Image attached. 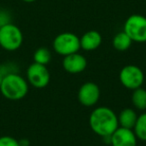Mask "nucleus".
I'll return each instance as SVG.
<instances>
[{"mask_svg":"<svg viewBox=\"0 0 146 146\" xmlns=\"http://www.w3.org/2000/svg\"><path fill=\"white\" fill-rule=\"evenodd\" d=\"M123 31L132 42H146V17L141 14H132L126 19Z\"/></svg>","mask_w":146,"mask_h":146,"instance_id":"obj_4","label":"nucleus"},{"mask_svg":"<svg viewBox=\"0 0 146 146\" xmlns=\"http://www.w3.org/2000/svg\"><path fill=\"white\" fill-rule=\"evenodd\" d=\"M19 144H20V146H29L30 145V142H29L28 139H21L19 140Z\"/></svg>","mask_w":146,"mask_h":146,"instance_id":"obj_20","label":"nucleus"},{"mask_svg":"<svg viewBox=\"0 0 146 146\" xmlns=\"http://www.w3.org/2000/svg\"><path fill=\"white\" fill-rule=\"evenodd\" d=\"M62 67L66 72L70 74H78L83 72L86 69L87 60L82 54L76 52L64 56L62 61Z\"/></svg>","mask_w":146,"mask_h":146,"instance_id":"obj_10","label":"nucleus"},{"mask_svg":"<svg viewBox=\"0 0 146 146\" xmlns=\"http://www.w3.org/2000/svg\"><path fill=\"white\" fill-rule=\"evenodd\" d=\"M133 131L137 139L141 141H146V112L138 116Z\"/></svg>","mask_w":146,"mask_h":146,"instance_id":"obj_15","label":"nucleus"},{"mask_svg":"<svg viewBox=\"0 0 146 146\" xmlns=\"http://www.w3.org/2000/svg\"><path fill=\"white\" fill-rule=\"evenodd\" d=\"M132 104L136 109L140 111L146 110V90L142 87L132 90Z\"/></svg>","mask_w":146,"mask_h":146,"instance_id":"obj_14","label":"nucleus"},{"mask_svg":"<svg viewBox=\"0 0 146 146\" xmlns=\"http://www.w3.org/2000/svg\"><path fill=\"white\" fill-rule=\"evenodd\" d=\"M137 137L132 129L118 127L110 135V145L111 146H136Z\"/></svg>","mask_w":146,"mask_h":146,"instance_id":"obj_9","label":"nucleus"},{"mask_svg":"<svg viewBox=\"0 0 146 146\" xmlns=\"http://www.w3.org/2000/svg\"><path fill=\"white\" fill-rule=\"evenodd\" d=\"M27 82L35 88H44L50 82V72L46 65L33 62L26 70Z\"/></svg>","mask_w":146,"mask_h":146,"instance_id":"obj_7","label":"nucleus"},{"mask_svg":"<svg viewBox=\"0 0 146 146\" xmlns=\"http://www.w3.org/2000/svg\"><path fill=\"white\" fill-rule=\"evenodd\" d=\"M1 80H2V76L0 75V84H1Z\"/></svg>","mask_w":146,"mask_h":146,"instance_id":"obj_22","label":"nucleus"},{"mask_svg":"<svg viewBox=\"0 0 146 146\" xmlns=\"http://www.w3.org/2000/svg\"><path fill=\"white\" fill-rule=\"evenodd\" d=\"M89 125L92 131L102 138L110 136L119 127L117 115L111 108L106 106L97 107L91 112Z\"/></svg>","mask_w":146,"mask_h":146,"instance_id":"obj_1","label":"nucleus"},{"mask_svg":"<svg viewBox=\"0 0 146 146\" xmlns=\"http://www.w3.org/2000/svg\"><path fill=\"white\" fill-rule=\"evenodd\" d=\"M29 84L19 73H12L3 76L0 84V92L6 99L18 101L27 95Z\"/></svg>","mask_w":146,"mask_h":146,"instance_id":"obj_2","label":"nucleus"},{"mask_svg":"<svg viewBox=\"0 0 146 146\" xmlns=\"http://www.w3.org/2000/svg\"><path fill=\"white\" fill-rule=\"evenodd\" d=\"M23 43V33L12 22L0 26V48L6 51H16Z\"/></svg>","mask_w":146,"mask_h":146,"instance_id":"obj_3","label":"nucleus"},{"mask_svg":"<svg viewBox=\"0 0 146 146\" xmlns=\"http://www.w3.org/2000/svg\"><path fill=\"white\" fill-rule=\"evenodd\" d=\"M12 73H19L18 65L14 62H4L0 64V75L6 76Z\"/></svg>","mask_w":146,"mask_h":146,"instance_id":"obj_17","label":"nucleus"},{"mask_svg":"<svg viewBox=\"0 0 146 146\" xmlns=\"http://www.w3.org/2000/svg\"><path fill=\"white\" fill-rule=\"evenodd\" d=\"M131 44H132V40L124 31L118 32L113 37V39H112V45H113V47L117 51H120V52L128 50L130 48V46H131Z\"/></svg>","mask_w":146,"mask_h":146,"instance_id":"obj_13","label":"nucleus"},{"mask_svg":"<svg viewBox=\"0 0 146 146\" xmlns=\"http://www.w3.org/2000/svg\"><path fill=\"white\" fill-rule=\"evenodd\" d=\"M0 52H1V48H0Z\"/></svg>","mask_w":146,"mask_h":146,"instance_id":"obj_23","label":"nucleus"},{"mask_svg":"<svg viewBox=\"0 0 146 146\" xmlns=\"http://www.w3.org/2000/svg\"><path fill=\"white\" fill-rule=\"evenodd\" d=\"M53 50L59 55L67 56L79 51L80 39L72 32H62L53 40Z\"/></svg>","mask_w":146,"mask_h":146,"instance_id":"obj_5","label":"nucleus"},{"mask_svg":"<svg viewBox=\"0 0 146 146\" xmlns=\"http://www.w3.org/2000/svg\"><path fill=\"white\" fill-rule=\"evenodd\" d=\"M80 48L85 51L96 50L102 43V36L98 31L89 30L80 37Z\"/></svg>","mask_w":146,"mask_h":146,"instance_id":"obj_11","label":"nucleus"},{"mask_svg":"<svg viewBox=\"0 0 146 146\" xmlns=\"http://www.w3.org/2000/svg\"><path fill=\"white\" fill-rule=\"evenodd\" d=\"M117 118L119 127L133 130L136 121H137L138 115L135 110H133L132 108H125V109L121 110L119 115H117Z\"/></svg>","mask_w":146,"mask_h":146,"instance_id":"obj_12","label":"nucleus"},{"mask_svg":"<svg viewBox=\"0 0 146 146\" xmlns=\"http://www.w3.org/2000/svg\"><path fill=\"white\" fill-rule=\"evenodd\" d=\"M33 60L35 63L47 65L51 61V52L46 47H39L33 54Z\"/></svg>","mask_w":146,"mask_h":146,"instance_id":"obj_16","label":"nucleus"},{"mask_svg":"<svg viewBox=\"0 0 146 146\" xmlns=\"http://www.w3.org/2000/svg\"><path fill=\"white\" fill-rule=\"evenodd\" d=\"M11 20H12V17L10 12L6 9H0V26L11 23Z\"/></svg>","mask_w":146,"mask_h":146,"instance_id":"obj_19","label":"nucleus"},{"mask_svg":"<svg viewBox=\"0 0 146 146\" xmlns=\"http://www.w3.org/2000/svg\"><path fill=\"white\" fill-rule=\"evenodd\" d=\"M78 101L85 107H92L100 98V88L94 82H85L78 90Z\"/></svg>","mask_w":146,"mask_h":146,"instance_id":"obj_8","label":"nucleus"},{"mask_svg":"<svg viewBox=\"0 0 146 146\" xmlns=\"http://www.w3.org/2000/svg\"><path fill=\"white\" fill-rule=\"evenodd\" d=\"M120 83L130 90L142 87L144 82V73L137 65H126L119 72Z\"/></svg>","mask_w":146,"mask_h":146,"instance_id":"obj_6","label":"nucleus"},{"mask_svg":"<svg viewBox=\"0 0 146 146\" xmlns=\"http://www.w3.org/2000/svg\"><path fill=\"white\" fill-rule=\"evenodd\" d=\"M23 2H26V3H33V2H35L36 0H22Z\"/></svg>","mask_w":146,"mask_h":146,"instance_id":"obj_21","label":"nucleus"},{"mask_svg":"<svg viewBox=\"0 0 146 146\" xmlns=\"http://www.w3.org/2000/svg\"><path fill=\"white\" fill-rule=\"evenodd\" d=\"M0 146H20L19 140L12 136L4 135L0 137Z\"/></svg>","mask_w":146,"mask_h":146,"instance_id":"obj_18","label":"nucleus"}]
</instances>
